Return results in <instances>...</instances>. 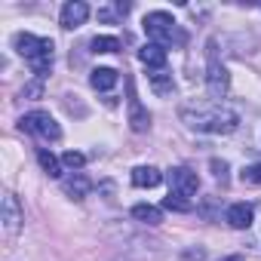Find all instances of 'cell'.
Returning a JSON list of instances; mask_svg holds the SVG:
<instances>
[{
    "label": "cell",
    "mask_w": 261,
    "mask_h": 261,
    "mask_svg": "<svg viewBox=\"0 0 261 261\" xmlns=\"http://www.w3.org/2000/svg\"><path fill=\"white\" fill-rule=\"evenodd\" d=\"M181 120L188 129H197V133H209V136H227L240 126L237 111L221 108V105H200V108H181Z\"/></svg>",
    "instance_id": "obj_1"
},
{
    "label": "cell",
    "mask_w": 261,
    "mask_h": 261,
    "mask_svg": "<svg viewBox=\"0 0 261 261\" xmlns=\"http://www.w3.org/2000/svg\"><path fill=\"white\" fill-rule=\"evenodd\" d=\"M16 49H19L22 59H28V65H31V71H34L37 80H43V77L53 71L56 46H53L49 37H34V34L22 31V34H16Z\"/></svg>",
    "instance_id": "obj_2"
},
{
    "label": "cell",
    "mask_w": 261,
    "mask_h": 261,
    "mask_svg": "<svg viewBox=\"0 0 261 261\" xmlns=\"http://www.w3.org/2000/svg\"><path fill=\"white\" fill-rule=\"evenodd\" d=\"M145 34L151 37V43H157V46H185L188 43V34L178 28V22L169 16V13H163V10H154V13H148L145 16Z\"/></svg>",
    "instance_id": "obj_3"
},
{
    "label": "cell",
    "mask_w": 261,
    "mask_h": 261,
    "mask_svg": "<svg viewBox=\"0 0 261 261\" xmlns=\"http://www.w3.org/2000/svg\"><path fill=\"white\" fill-rule=\"evenodd\" d=\"M218 43L209 40V53H206V89L212 98H224L227 89H230V74L224 68V62L218 59Z\"/></svg>",
    "instance_id": "obj_4"
},
{
    "label": "cell",
    "mask_w": 261,
    "mask_h": 261,
    "mask_svg": "<svg viewBox=\"0 0 261 261\" xmlns=\"http://www.w3.org/2000/svg\"><path fill=\"white\" fill-rule=\"evenodd\" d=\"M19 126L25 129V133H31L34 139H40V142H59V139H62V126H59L46 111H31V114H25V117L19 120Z\"/></svg>",
    "instance_id": "obj_5"
},
{
    "label": "cell",
    "mask_w": 261,
    "mask_h": 261,
    "mask_svg": "<svg viewBox=\"0 0 261 261\" xmlns=\"http://www.w3.org/2000/svg\"><path fill=\"white\" fill-rule=\"evenodd\" d=\"M126 89H129V129H133V133H148L151 129V114L142 108V101L136 95V86H133L129 77H126Z\"/></svg>",
    "instance_id": "obj_6"
},
{
    "label": "cell",
    "mask_w": 261,
    "mask_h": 261,
    "mask_svg": "<svg viewBox=\"0 0 261 261\" xmlns=\"http://www.w3.org/2000/svg\"><path fill=\"white\" fill-rule=\"evenodd\" d=\"M22 221H25V212L19 206V197L13 191H7L4 194V230H7V237H16L22 230Z\"/></svg>",
    "instance_id": "obj_7"
},
{
    "label": "cell",
    "mask_w": 261,
    "mask_h": 261,
    "mask_svg": "<svg viewBox=\"0 0 261 261\" xmlns=\"http://www.w3.org/2000/svg\"><path fill=\"white\" fill-rule=\"evenodd\" d=\"M197 188H200V178H197V172H194V169L178 166V169H172V172H169V191H172V194L194 197V194H197Z\"/></svg>",
    "instance_id": "obj_8"
},
{
    "label": "cell",
    "mask_w": 261,
    "mask_h": 261,
    "mask_svg": "<svg viewBox=\"0 0 261 261\" xmlns=\"http://www.w3.org/2000/svg\"><path fill=\"white\" fill-rule=\"evenodd\" d=\"M86 19H89V7L83 4V0H68V4L62 7V28L65 31L80 28Z\"/></svg>",
    "instance_id": "obj_9"
},
{
    "label": "cell",
    "mask_w": 261,
    "mask_h": 261,
    "mask_svg": "<svg viewBox=\"0 0 261 261\" xmlns=\"http://www.w3.org/2000/svg\"><path fill=\"white\" fill-rule=\"evenodd\" d=\"M252 218H255L252 203H233V206H227V212H224V221H227L233 230H246V227L252 224Z\"/></svg>",
    "instance_id": "obj_10"
},
{
    "label": "cell",
    "mask_w": 261,
    "mask_h": 261,
    "mask_svg": "<svg viewBox=\"0 0 261 261\" xmlns=\"http://www.w3.org/2000/svg\"><path fill=\"white\" fill-rule=\"evenodd\" d=\"M62 191H65L71 200H83V197L92 191V181H89L83 172H71V175L62 178Z\"/></svg>",
    "instance_id": "obj_11"
},
{
    "label": "cell",
    "mask_w": 261,
    "mask_h": 261,
    "mask_svg": "<svg viewBox=\"0 0 261 261\" xmlns=\"http://www.w3.org/2000/svg\"><path fill=\"white\" fill-rule=\"evenodd\" d=\"M139 59H142V65H148V68H154V71H163V68H166V49L157 46V43H145V46L139 49Z\"/></svg>",
    "instance_id": "obj_12"
},
{
    "label": "cell",
    "mask_w": 261,
    "mask_h": 261,
    "mask_svg": "<svg viewBox=\"0 0 261 261\" xmlns=\"http://www.w3.org/2000/svg\"><path fill=\"white\" fill-rule=\"evenodd\" d=\"M163 181V172L157 166H136L133 169V185L136 188H157Z\"/></svg>",
    "instance_id": "obj_13"
},
{
    "label": "cell",
    "mask_w": 261,
    "mask_h": 261,
    "mask_svg": "<svg viewBox=\"0 0 261 261\" xmlns=\"http://www.w3.org/2000/svg\"><path fill=\"white\" fill-rule=\"evenodd\" d=\"M117 80H120V74H117L114 68H95V71L89 74V83H92V89H98V92L114 89V86H117Z\"/></svg>",
    "instance_id": "obj_14"
},
{
    "label": "cell",
    "mask_w": 261,
    "mask_h": 261,
    "mask_svg": "<svg viewBox=\"0 0 261 261\" xmlns=\"http://www.w3.org/2000/svg\"><path fill=\"white\" fill-rule=\"evenodd\" d=\"M133 218L154 227V224L163 221V209H157V206H151V203H136V206H133Z\"/></svg>",
    "instance_id": "obj_15"
},
{
    "label": "cell",
    "mask_w": 261,
    "mask_h": 261,
    "mask_svg": "<svg viewBox=\"0 0 261 261\" xmlns=\"http://www.w3.org/2000/svg\"><path fill=\"white\" fill-rule=\"evenodd\" d=\"M126 13H129V4H123V0H114V4H108V7L98 10V22L114 25V22H123Z\"/></svg>",
    "instance_id": "obj_16"
},
{
    "label": "cell",
    "mask_w": 261,
    "mask_h": 261,
    "mask_svg": "<svg viewBox=\"0 0 261 261\" xmlns=\"http://www.w3.org/2000/svg\"><path fill=\"white\" fill-rule=\"evenodd\" d=\"M37 163H40V169H43L49 178H62V163H59V157H56L53 151L37 148Z\"/></svg>",
    "instance_id": "obj_17"
},
{
    "label": "cell",
    "mask_w": 261,
    "mask_h": 261,
    "mask_svg": "<svg viewBox=\"0 0 261 261\" xmlns=\"http://www.w3.org/2000/svg\"><path fill=\"white\" fill-rule=\"evenodd\" d=\"M92 53H120L123 49V43H120V37H108V34H98V37H92Z\"/></svg>",
    "instance_id": "obj_18"
},
{
    "label": "cell",
    "mask_w": 261,
    "mask_h": 261,
    "mask_svg": "<svg viewBox=\"0 0 261 261\" xmlns=\"http://www.w3.org/2000/svg\"><path fill=\"white\" fill-rule=\"evenodd\" d=\"M151 86H154V92H157V95H169V92L175 89V83H172V74H166V71H157V74H151Z\"/></svg>",
    "instance_id": "obj_19"
},
{
    "label": "cell",
    "mask_w": 261,
    "mask_h": 261,
    "mask_svg": "<svg viewBox=\"0 0 261 261\" xmlns=\"http://www.w3.org/2000/svg\"><path fill=\"white\" fill-rule=\"evenodd\" d=\"M163 209H172V212H191V209H194V203H191L188 197H181V194H172V191H169V197L163 200Z\"/></svg>",
    "instance_id": "obj_20"
},
{
    "label": "cell",
    "mask_w": 261,
    "mask_h": 261,
    "mask_svg": "<svg viewBox=\"0 0 261 261\" xmlns=\"http://www.w3.org/2000/svg\"><path fill=\"white\" fill-rule=\"evenodd\" d=\"M62 163H65L68 169H83V163H86V157H83L80 151H65V157H62Z\"/></svg>",
    "instance_id": "obj_21"
},
{
    "label": "cell",
    "mask_w": 261,
    "mask_h": 261,
    "mask_svg": "<svg viewBox=\"0 0 261 261\" xmlns=\"http://www.w3.org/2000/svg\"><path fill=\"white\" fill-rule=\"evenodd\" d=\"M243 181H249V185H261V163L246 166V169H243Z\"/></svg>",
    "instance_id": "obj_22"
},
{
    "label": "cell",
    "mask_w": 261,
    "mask_h": 261,
    "mask_svg": "<svg viewBox=\"0 0 261 261\" xmlns=\"http://www.w3.org/2000/svg\"><path fill=\"white\" fill-rule=\"evenodd\" d=\"M22 95H31V98H40V95H43V80H34V83H28V86L22 89Z\"/></svg>",
    "instance_id": "obj_23"
},
{
    "label": "cell",
    "mask_w": 261,
    "mask_h": 261,
    "mask_svg": "<svg viewBox=\"0 0 261 261\" xmlns=\"http://www.w3.org/2000/svg\"><path fill=\"white\" fill-rule=\"evenodd\" d=\"M212 169H215V178L227 181V163L224 160H212Z\"/></svg>",
    "instance_id": "obj_24"
},
{
    "label": "cell",
    "mask_w": 261,
    "mask_h": 261,
    "mask_svg": "<svg viewBox=\"0 0 261 261\" xmlns=\"http://www.w3.org/2000/svg\"><path fill=\"white\" fill-rule=\"evenodd\" d=\"M206 255H203V249H197V252H188V261H203Z\"/></svg>",
    "instance_id": "obj_25"
},
{
    "label": "cell",
    "mask_w": 261,
    "mask_h": 261,
    "mask_svg": "<svg viewBox=\"0 0 261 261\" xmlns=\"http://www.w3.org/2000/svg\"><path fill=\"white\" fill-rule=\"evenodd\" d=\"M221 261H243V255H227V258H221Z\"/></svg>",
    "instance_id": "obj_26"
}]
</instances>
